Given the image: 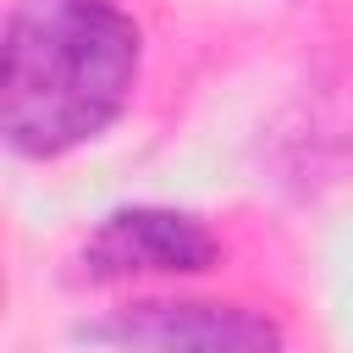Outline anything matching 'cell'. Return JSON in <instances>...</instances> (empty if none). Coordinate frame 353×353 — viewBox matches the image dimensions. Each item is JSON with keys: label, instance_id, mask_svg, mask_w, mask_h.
Here are the masks:
<instances>
[{"label": "cell", "instance_id": "7a4b0ae2", "mask_svg": "<svg viewBox=\"0 0 353 353\" xmlns=\"http://www.w3.org/2000/svg\"><path fill=\"white\" fill-rule=\"evenodd\" d=\"M72 342H110V347H193V353H221V347H276L281 331L248 309H221V303H143L116 320L77 325Z\"/></svg>", "mask_w": 353, "mask_h": 353}, {"label": "cell", "instance_id": "6da1fadb", "mask_svg": "<svg viewBox=\"0 0 353 353\" xmlns=\"http://www.w3.org/2000/svg\"><path fill=\"white\" fill-rule=\"evenodd\" d=\"M138 77V28L116 0H17L0 39V132L17 154L99 138Z\"/></svg>", "mask_w": 353, "mask_h": 353}, {"label": "cell", "instance_id": "3957f363", "mask_svg": "<svg viewBox=\"0 0 353 353\" xmlns=\"http://www.w3.org/2000/svg\"><path fill=\"white\" fill-rule=\"evenodd\" d=\"M88 276H132V270H204L215 265V237L176 210H116L99 221V232L83 248Z\"/></svg>", "mask_w": 353, "mask_h": 353}]
</instances>
